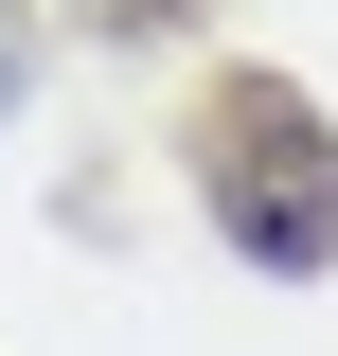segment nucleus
I'll list each match as a JSON object with an SVG mask.
<instances>
[{"mask_svg":"<svg viewBox=\"0 0 338 356\" xmlns=\"http://www.w3.org/2000/svg\"><path fill=\"white\" fill-rule=\"evenodd\" d=\"M196 196H214V232L250 267H321L338 250V143H321V107L303 89H214L196 107Z\"/></svg>","mask_w":338,"mask_h":356,"instance_id":"1","label":"nucleus"}]
</instances>
